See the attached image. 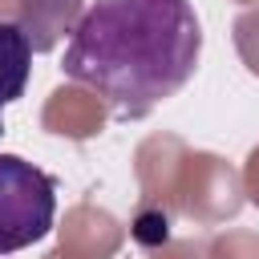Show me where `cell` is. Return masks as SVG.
Instances as JSON below:
<instances>
[{
  "mask_svg": "<svg viewBox=\"0 0 259 259\" xmlns=\"http://www.w3.org/2000/svg\"><path fill=\"white\" fill-rule=\"evenodd\" d=\"M32 73V40L20 24L0 20V109L20 101Z\"/></svg>",
  "mask_w": 259,
  "mask_h": 259,
  "instance_id": "3957f363",
  "label": "cell"
},
{
  "mask_svg": "<svg viewBox=\"0 0 259 259\" xmlns=\"http://www.w3.org/2000/svg\"><path fill=\"white\" fill-rule=\"evenodd\" d=\"M0 138H4V117H0Z\"/></svg>",
  "mask_w": 259,
  "mask_h": 259,
  "instance_id": "277c9868",
  "label": "cell"
},
{
  "mask_svg": "<svg viewBox=\"0 0 259 259\" xmlns=\"http://www.w3.org/2000/svg\"><path fill=\"white\" fill-rule=\"evenodd\" d=\"M198 57L202 24L190 0H93L69 32L61 69L134 121L170 101Z\"/></svg>",
  "mask_w": 259,
  "mask_h": 259,
  "instance_id": "6da1fadb",
  "label": "cell"
},
{
  "mask_svg": "<svg viewBox=\"0 0 259 259\" xmlns=\"http://www.w3.org/2000/svg\"><path fill=\"white\" fill-rule=\"evenodd\" d=\"M53 219L57 182L20 154H0V255L40 243L53 231Z\"/></svg>",
  "mask_w": 259,
  "mask_h": 259,
  "instance_id": "7a4b0ae2",
  "label": "cell"
}]
</instances>
